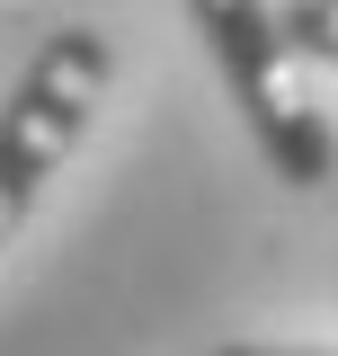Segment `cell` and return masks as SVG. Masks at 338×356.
<instances>
[{"label":"cell","instance_id":"1","mask_svg":"<svg viewBox=\"0 0 338 356\" xmlns=\"http://www.w3.org/2000/svg\"><path fill=\"white\" fill-rule=\"evenodd\" d=\"M187 9L205 27V54L223 72V89H232V107L250 116L267 170L285 187H330L338 143L321 125V107H312V89H303V63L285 44V27H276V0H187Z\"/></svg>","mask_w":338,"mask_h":356},{"label":"cell","instance_id":"2","mask_svg":"<svg viewBox=\"0 0 338 356\" xmlns=\"http://www.w3.org/2000/svg\"><path fill=\"white\" fill-rule=\"evenodd\" d=\"M107 89H116V36L107 27H54L45 54L18 72L9 107H0V250L36 214L45 178L81 152L89 116L107 107Z\"/></svg>","mask_w":338,"mask_h":356},{"label":"cell","instance_id":"3","mask_svg":"<svg viewBox=\"0 0 338 356\" xmlns=\"http://www.w3.org/2000/svg\"><path fill=\"white\" fill-rule=\"evenodd\" d=\"M276 27L294 63H338V0H276Z\"/></svg>","mask_w":338,"mask_h":356},{"label":"cell","instance_id":"4","mask_svg":"<svg viewBox=\"0 0 338 356\" xmlns=\"http://www.w3.org/2000/svg\"><path fill=\"white\" fill-rule=\"evenodd\" d=\"M214 356H338V348H321V339H232V348H214Z\"/></svg>","mask_w":338,"mask_h":356}]
</instances>
